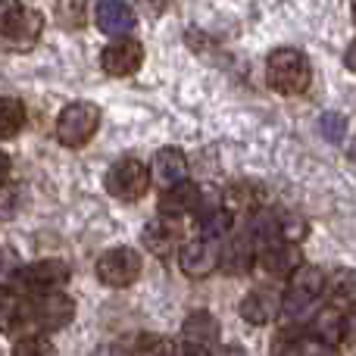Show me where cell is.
<instances>
[{
  "label": "cell",
  "mask_w": 356,
  "mask_h": 356,
  "mask_svg": "<svg viewBox=\"0 0 356 356\" xmlns=\"http://www.w3.org/2000/svg\"><path fill=\"white\" fill-rule=\"evenodd\" d=\"M266 81H269L272 91L278 94H303L313 81V66H309L307 54L297 47H278L269 54L266 60Z\"/></svg>",
  "instance_id": "1"
},
{
  "label": "cell",
  "mask_w": 356,
  "mask_h": 356,
  "mask_svg": "<svg viewBox=\"0 0 356 356\" xmlns=\"http://www.w3.org/2000/svg\"><path fill=\"white\" fill-rule=\"evenodd\" d=\"M41 29H44V19L38 10L25 3H0V35L10 47L16 50H31L41 38Z\"/></svg>",
  "instance_id": "2"
},
{
  "label": "cell",
  "mask_w": 356,
  "mask_h": 356,
  "mask_svg": "<svg viewBox=\"0 0 356 356\" xmlns=\"http://www.w3.org/2000/svg\"><path fill=\"white\" fill-rule=\"evenodd\" d=\"M325 294V272L316 266H303L291 275L288 291L282 294V313L291 319H300L313 309V303Z\"/></svg>",
  "instance_id": "3"
},
{
  "label": "cell",
  "mask_w": 356,
  "mask_h": 356,
  "mask_svg": "<svg viewBox=\"0 0 356 356\" xmlns=\"http://www.w3.org/2000/svg\"><path fill=\"white\" fill-rule=\"evenodd\" d=\"M97 129H100V110L94 104H85V100L69 104L66 110L60 113V119H56V138H60V144L69 150L85 147V144L97 135Z\"/></svg>",
  "instance_id": "4"
},
{
  "label": "cell",
  "mask_w": 356,
  "mask_h": 356,
  "mask_svg": "<svg viewBox=\"0 0 356 356\" xmlns=\"http://www.w3.org/2000/svg\"><path fill=\"white\" fill-rule=\"evenodd\" d=\"M147 188H150V169L141 160H135V156H125V160L113 163L110 172H106V191L125 203L141 200L147 194Z\"/></svg>",
  "instance_id": "5"
},
{
  "label": "cell",
  "mask_w": 356,
  "mask_h": 356,
  "mask_svg": "<svg viewBox=\"0 0 356 356\" xmlns=\"http://www.w3.org/2000/svg\"><path fill=\"white\" fill-rule=\"evenodd\" d=\"M29 319L41 332H60L75 319V300L66 297L63 291L35 294V300L29 303Z\"/></svg>",
  "instance_id": "6"
},
{
  "label": "cell",
  "mask_w": 356,
  "mask_h": 356,
  "mask_svg": "<svg viewBox=\"0 0 356 356\" xmlns=\"http://www.w3.org/2000/svg\"><path fill=\"white\" fill-rule=\"evenodd\" d=\"M141 275V257L135 247H113L97 259V278L106 288H129Z\"/></svg>",
  "instance_id": "7"
},
{
  "label": "cell",
  "mask_w": 356,
  "mask_h": 356,
  "mask_svg": "<svg viewBox=\"0 0 356 356\" xmlns=\"http://www.w3.org/2000/svg\"><path fill=\"white\" fill-rule=\"evenodd\" d=\"M144 63V47L135 41V38H116L104 47L100 54V66H104L106 75L113 79H125V75H135Z\"/></svg>",
  "instance_id": "8"
},
{
  "label": "cell",
  "mask_w": 356,
  "mask_h": 356,
  "mask_svg": "<svg viewBox=\"0 0 356 356\" xmlns=\"http://www.w3.org/2000/svg\"><path fill=\"white\" fill-rule=\"evenodd\" d=\"M178 263H181V272L188 278H207L219 269V247L209 244V241H188L178 250Z\"/></svg>",
  "instance_id": "9"
},
{
  "label": "cell",
  "mask_w": 356,
  "mask_h": 356,
  "mask_svg": "<svg viewBox=\"0 0 356 356\" xmlns=\"http://www.w3.org/2000/svg\"><path fill=\"white\" fill-rule=\"evenodd\" d=\"M257 263L263 266V272H269L272 278H291L297 269H303V250L297 244H269L257 253Z\"/></svg>",
  "instance_id": "10"
},
{
  "label": "cell",
  "mask_w": 356,
  "mask_h": 356,
  "mask_svg": "<svg viewBox=\"0 0 356 356\" xmlns=\"http://www.w3.org/2000/svg\"><path fill=\"white\" fill-rule=\"evenodd\" d=\"M94 19H97V29L104 31V35H110L113 41H116V38H125L138 25L135 6L125 3V0H104V3H97Z\"/></svg>",
  "instance_id": "11"
},
{
  "label": "cell",
  "mask_w": 356,
  "mask_h": 356,
  "mask_svg": "<svg viewBox=\"0 0 356 356\" xmlns=\"http://www.w3.org/2000/svg\"><path fill=\"white\" fill-rule=\"evenodd\" d=\"M282 313V294L275 288H253L241 300V319L250 325H269Z\"/></svg>",
  "instance_id": "12"
},
{
  "label": "cell",
  "mask_w": 356,
  "mask_h": 356,
  "mask_svg": "<svg viewBox=\"0 0 356 356\" xmlns=\"http://www.w3.org/2000/svg\"><path fill=\"white\" fill-rule=\"evenodd\" d=\"M22 282L31 294H50L69 282V266L63 259H41V263L22 269Z\"/></svg>",
  "instance_id": "13"
},
{
  "label": "cell",
  "mask_w": 356,
  "mask_h": 356,
  "mask_svg": "<svg viewBox=\"0 0 356 356\" xmlns=\"http://www.w3.org/2000/svg\"><path fill=\"white\" fill-rule=\"evenodd\" d=\"M150 178H154L160 188H166V191L184 184V178H188V156H184L178 147L156 150L154 163H150Z\"/></svg>",
  "instance_id": "14"
},
{
  "label": "cell",
  "mask_w": 356,
  "mask_h": 356,
  "mask_svg": "<svg viewBox=\"0 0 356 356\" xmlns=\"http://www.w3.org/2000/svg\"><path fill=\"white\" fill-rule=\"evenodd\" d=\"M253 266H257V244L247 232L225 241V247H219V269H225L228 275H247Z\"/></svg>",
  "instance_id": "15"
},
{
  "label": "cell",
  "mask_w": 356,
  "mask_h": 356,
  "mask_svg": "<svg viewBox=\"0 0 356 356\" xmlns=\"http://www.w3.org/2000/svg\"><path fill=\"white\" fill-rule=\"evenodd\" d=\"M197 207H200V188L191 181L178 184V188L166 191V194L160 197V216L163 219H184L188 213H197Z\"/></svg>",
  "instance_id": "16"
},
{
  "label": "cell",
  "mask_w": 356,
  "mask_h": 356,
  "mask_svg": "<svg viewBox=\"0 0 356 356\" xmlns=\"http://www.w3.org/2000/svg\"><path fill=\"white\" fill-rule=\"evenodd\" d=\"M219 334H222L219 322H216V316L207 313V309H194V313H188V319H184V325H181V338L188 341V344L200 347V350L209 347V344H216Z\"/></svg>",
  "instance_id": "17"
},
{
  "label": "cell",
  "mask_w": 356,
  "mask_h": 356,
  "mask_svg": "<svg viewBox=\"0 0 356 356\" xmlns=\"http://www.w3.org/2000/svg\"><path fill=\"white\" fill-rule=\"evenodd\" d=\"M309 332H313L316 344L338 347L341 341H344V313H341L338 307H322L319 313L313 316V325H309Z\"/></svg>",
  "instance_id": "18"
},
{
  "label": "cell",
  "mask_w": 356,
  "mask_h": 356,
  "mask_svg": "<svg viewBox=\"0 0 356 356\" xmlns=\"http://www.w3.org/2000/svg\"><path fill=\"white\" fill-rule=\"evenodd\" d=\"M263 197H266V188H259L257 181H238L232 184V188L225 191V197H222V207L228 209V213H257V209H263Z\"/></svg>",
  "instance_id": "19"
},
{
  "label": "cell",
  "mask_w": 356,
  "mask_h": 356,
  "mask_svg": "<svg viewBox=\"0 0 356 356\" xmlns=\"http://www.w3.org/2000/svg\"><path fill=\"white\" fill-rule=\"evenodd\" d=\"M25 325H31L29 319V303H22L19 297H13L10 291L0 288V332L3 334H16Z\"/></svg>",
  "instance_id": "20"
},
{
  "label": "cell",
  "mask_w": 356,
  "mask_h": 356,
  "mask_svg": "<svg viewBox=\"0 0 356 356\" xmlns=\"http://www.w3.org/2000/svg\"><path fill=\"white\" fill-rule=\"evenodd\" d=\"M325 291L332 297V307H356V269H334L325 278Z\"/></svg>",
  "instance_id": "21"
},
{
  "label": "cell",
  "mask_w": 356,
  "mask_h": 356,
  "mask_svg": "<svg viewBox=\"0 0 356 356\" xmlns=\"http://www.w3.org/2000/svg\"><path fill=\"white\" fill-rule=\"evenodd\" d=\"M144 247H150V253L154 257H163L166 259L169 253L178 247V232L172 222L160 219V222H150L147 228H144Z\"/></svg>",
  "instance_id": "22"
},
{
  "label": "cell",
  "mask_w": 356,
  "mask_h": 356,
  "mask_svg": "<svg viewBox=\"0 0 356 356\" xmlns=\"http://www.w3.org/2000/svg\"><path fill=\"white\" fill-rule=\"evenodd\" d=\"M247 234L257 247H269V244H278V213L272 209H257L247 222Z\"/></svg>",
  "instance_id": "23"
},
{
  "label": "cell",
  "mask_w": 356,
  "mask_h": 356,
  "mask_svg": "<svg viewBox=\"0 0 356 356\" xmlns=\"http://www.w3.org/2000/svg\"><path fill=\"white\" fill-rule=\"evenodd\" d=\"M234 228V216L228 213L225 207L213 209V213L200 216V241H209V244H219L222 238H228Z\"/></svg>",
  "instance_id": "24"
},
{
  "label": "cell",
  "mask_w": 356,
  "mask_h": 356,
  "mask_svg": "<svg viewBox=\"0 0 356 356\" xmlns=\"http://www.w3.org/2000/svg\"><path fill=\"white\" fill-rule=\"evenodd\" d=\"M25 125V104L19 97H0V141L16 138Z\"/></svg>",
  "instance_id": "25"
},
{
  "label": "cell",
  "mask_w": 356,
  "mask_h": 356,
  "mask_svg": "<svg viewBox=\"0 0 356 356\" xmlns=\"http://www.w3.org/2000/svg\"><path fill=\"white\" fill-rule=\"evenodd\" d=\"M307 353V341L300 338V328L291 325L272 338V356H303Z\"/></svg>",
  "instance_id": "26"
},
{
  "label": "cell",
  "mask_w": 356,
  "mask_h": 356,
  "mask_svg": "<svg viewBox=\"0 0 356 356\" xmlns=\"http://www.w3.org/2000/svg\"><path fill=\"white\" fill-rule=\"evenodd\" d=\"M309 225L303 222V216L297 213H278V238L284 241V244H300L303 238H307Z\"/></svg>",
  "instance_id": "27"
},
{
  "label": "cell",
  "mask_w": 356,
  "mask_h": 356,
  "mask_svg": "<svg viewBox=\"0 0 356 356\" xmlns=\"http://www.w3.org/2000/svg\"><path fill=\"white\" fill-rule=\"evenodd\" d=\"M131 356H175V347L160 334H141L131 347Z\"/></svg>",
  "instance_id": "28"
},
{
  "label": "cell",
  "mask_w": 356,
  "mask_h": 356,
  "mask_svg": "<svg viewBox=\"0 0 356 356\" xmlns=\"http://www.w3.org/2000/svg\"><path fill=\"white\" fill-rule=\"evenodd\" d=\"M22 278V259L13 247H0V288L6 291V284Z\"/></svg>",
  "instance_id": "29"
},
{
  "label": "cell",
  "mask_w": 356,
  "mask_h": 356,
  "mask_svg": "<svg viewBox=\"0 0 356 356\" xmlns=\"http://www.w3.org/2000/svg\"><path fill=\"white\" fill-rule=\"evenodd\" d=\"M13 356H56V347L41 334H29V338H19V344L13 347Z\"/></svg>",
  "instance_id": "30"
},
{
  "label": "cell",
  "mask_w": 356,
  "mask_h": 356,
  "mask_svg": "<svg viewBox=\"0 0 356 356\" xmlns=\"http://www.w3.org/2000/svg\"><path fill=\"white\" fill-rule=\"evenodd\" d=\"M319 131H322V138H325V141L341 144V141H344V135H347V119L341 116V113H322Z\"/></svg>",
  "instance_id": "31"
},
{
  "label": "cell",
  "mask_w": 356,
  "mask_h": 356,
  "mask_svg": "<svg viewBox=\"0 0 356 356\" xmlns=\"http://www.w3.org/2000/svg\"><path fill=\"white\" fill-rule=\"evenodd\" d=\"M56 16H60V25H66V29H79V25H85V3H56L54 6Z\"/></svg>",
  "instance_id": "32"
},
{
  "label": "cell",
  "mask_w": 356,
  "mask_h": 356,
  "mask_svg": "<svg viewBox=\"0 0 356 356\" xmlns=\"http://www.w3.org/2000/svg\"><path fill=\"white\" fill-rule=\"evenodd\" d=\"M344 341H350V344L356 347V307L344 316Z\"/></svg>",
  "instance_id": "33"
},
{
  "label": "cell",
  "mask_w": 356,
  "mask_h": 356,
  "mask_svg": "<svg viewBox=\"0 0 356 356\" xmlns=\"http://www.w3.org/2000/svg\"><path fill=\"white\" fill-rule=\"evenodd\" d=\"M94 356H131V350H125V347H119V344H104V347H97Z\"/></svg>",
  "instance_id": "34"
},
{
  "label": "cell",
  "mask_w": 356,
  "mask_h": 356,
  "mask_svg": "<svg viewBox=\"0 0 356 356\" xmlns=\"http://www.w3.org/2000/svg\"><path fill=\"white\" fill-rule=\"evenodd\" d=\"M303 356H341L338 350H334V347H322V344H307V353Z\"/></svg>",
  "instance_id": "35"
},
{
  "label": "cell",
  "mask_w": 356,
  "mask_h": 356,
  "mask_svg": "<svg viewBox=\"0 0 356 356\" xmlns=\"http://www.w3.org/2000/svg\"><path fill=\"white\" fill-rule=\"evenodd\" d=\"M213 356H247L244 347H238V344H225V347H219Z\"/></svg>",
  "instance_id": "36"
},
{
  "label": "cell",
  "mask_w": 356,
  "mask_h": 356,
  "mask_svg": "<svg viewBox=\"0 0 356 356\" xmlns=\"http://www.w3.org/2000/svg\"><path fill=\"white\" fill-rule=\"evenodd\" d=\"M344 66L350 69V72H356V38L350 41V47H347V54H344Z\"/></svg>",
  "instance_id": "37"
},
{
  "label": "cell",
  "mask_w": 356,
  "mask_h": 356,
  "mask_svg": "<svg viewBox=\"0 0 356 356\" xmlns=\"http://www.w3.org/2000/svg\"><path fill=\"white\" fill-rule=\"evenodd\" d=\"M175 356H207V350H200L194 344H184V347H175Z\"/></svg>",
  "instance_id": "38"
},
{
  "label": "cell",
  "mask_w": 356,
  "mask_h": 356,
  "mask_svg": "<svg viewBox=\"0 0 356 356\" xmlns=\"http://www.w3.org/2000/svg\"><path fill=\"white\" fill-rule=\"evenodd\" d=\"M6 175H10V156H6L3 150H0V184L6 181Z\"/></svg>",
  "instance_id": "39"
},
{
  "label": "cell",
  "mask_w": 356,
  "mask_h": 356,
  "mask_svg": "<svg viewBox=\"0 0 356 356\" xmlns=\"http://www.w3.org/2000/svg\"><path fill=\"white\" fill-rule=\"evenodd\" d=\"M350 160L356 163V141H353V147H350Z\"/></svg>",
  "instance_id": "40"
},
{
  "label": "cell",
  "mask_w": 356,
  "mask_h": 356,
  "mask_svg": "<svg viewBox=\"0 0 356 356\" xmlns=\"http://www.w3.org/2000/svg\"><path fill=\"white\" fill-rule=\"evenodd\" d=\"M350 16H353V22H356V3L350 6Z\"/></svg>",
  "instance_id": "41"
}]
</instances>
